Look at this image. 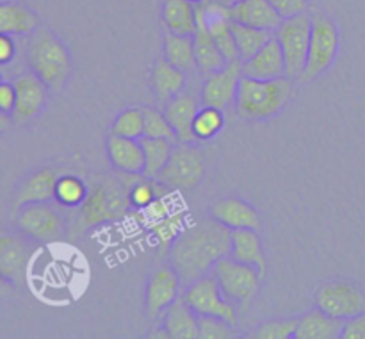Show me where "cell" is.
<instances>
[{"instance_id":"cell-37","label":"cell","mask_w":365,"mask_h":339,"mask_svg":"<svg viewBox=\"0 0 365 339\" xmlns=\"http://www.w3.org/2000/svg\"><path fill=\"white\" fill-rule=\"evenodd\" d=\"M223 125L225 116L221 109L203 106L202 109H198L195 121H192V132H195L198 141H207V139H212L214 136L220 134Z\"/></svg>"},{"instance_id":"cell-14","label":"cell","mask_w":365,"mask_h":339,"mask_svg":"<svg viewBox=\"0 0 365 339\" xmlns=\"http://www.w3.org/2000/svg\"><path fill=\"white\" fill-rule=\"evenodd\" d=\"M27 239L21 232L18 234L0 227V275L11 284H20L25 278L31 260V245Z\"/></svg>"},{"instance_id":"cell-31","label":"cell","mask_w":365,"mask_h":339,"mask_svg":"<svg viewBox=\"0 0 365 339\" xmlns=\"http://www.w3.org/2000/svg\"><path fill=\"white\" fill-rule=\"evenodd\" d=\"M143 150H145V170L143 175L148 178H159L160 171L168 164L175 143L159 138H141Z\"/></svg>"},{"instance_id":"cell-36","label":"cell","mask_w":365,"mask_h":339,"mask_svg":"<svg viewBox=\"0 0 365 339\" xmlns=\"http://www.w3.org/2000/svg\"><path fill=\"white\" fill-rule=\"evenodd\" d=\"M298 318H273L257 325L246 338L250 339H292Z\"/></svg>"},{"instance_id":"cell-47","label":"cell","mask_w":365,"mask_h":339,"mask_svg":"<svg viewBox=\"0 0 365 339\" xmlns=\"http://www.w3.org/2000/svg\"><path fill=\"white\" fill-rule=\"evenodd\" d=\"M148 338H164V339H170V334L166 332V328L160 325V327H155L152 330V334H148Z\"/></svg>"},{"instance_id":"cell-19","label":"cell","mask_w":365,"mask_h":339,"mask_svg":"<svg viewBox=\"0 0 365 339\" xmlns=\"http://www.w3.org/2000/svg\"><path fill=\"white\" fill-rule=\"evenodd\" d=\"M107 156L114 170L120 173H143L145 170V150L141 139L110 134L107 138Z\"/></svg>"},{"instance_id":"cell-3","label":"cell","mask_w":365,"mask_h":339,"mask_svg":"<svg viewBox=\"0 0 365 339\" xmlns=\"http://www.w3.org/2000/svg\"><path fill=\"white\" fill-rule=\"evenodd\" d=\"M31 70L53 91H61L71 71V56L64 43L46 27L31 34L27 46Z\"/></svg>"},{"instance_id":"cell-39","label":"cell","mask_w":365,"mask_h":339,"mask_svg":"<svg viewBox=\"0 0 365 339\" xmlns=\"http://www.w3.org/2000/svg\"><path fill=\"white\" fill-rule=\"evenodd\" d=\"M143 113H145V138H159L178 143L177 134L163 111L155 107H143Z\"/></svg>"},{"instance_id":"cell-7","label":"cell","mask_w":365,"mask_h":339,"mask_svg":"<svg viewBox=\"0 0 365 339\" xmlns=\"http://www.w3.org/2000/svg\"><path fill=\"white\" fill-rule=\"evenodd\" d=\"M314 302L317 309L346 321L365 313V289L353 280L334 278L317 288Z\"/></svg>"},{"instance_id":"cell-41","label":"cell","mask_w":365,"mask_h":339,"mask_svg":"<svg viewBox=\"0 0 365 339\" xmlns=\"http://www.w3.org/2000/svg\"><path fill=\"white\" fill-rule=\"evenodd\" d=\"M274 9L280 13L282 18L294 16V14L305 13L309 7V0H269Z\"/></svg>"},{"instance_id":"cell-12","label":"cell","mask_w":365,"mask_h":339,"mask_svg":"<svg viewBox=\"0 0 365 339\" xmlns=\"http://www.w3.org/2000/svg\"><path fill=\"white\" fill-rule=\"evenodd\" d=\"M13 84L16 89V106L11 116L14 123H29L45 109V103L48 100V86L32 70L18 75Z\"/></svg>"},{"instance_id":"cell-16","label":"cell","mask_w":365,"mask_h":339,"mask_svg":"<svg viewBox=\"0 0 365 339\" xmlns=\"http://www.w3.org/2000/svg\"><path fill=\"white\" fill-rule=\"evenodd\" d=\"M245 77L259 79V81H271V79L287 77V66L282 46L278 39L271 38L262 49L253 54L250 59H245L241 64Z\"/></svg>"},{"instance_id":"cell-50","label":"cell","mask_w":365,"mask_h":339,"mask_svg":"<svg viewBox=\"0 0 365 339\" xmlns=\"http://www.w3.org/2000/svg\"><path fill=\"white\" fill-rule=\"evenodd\" d=\"M0 84H2V74H0Z\"/></svg>"},{"instance_id":"cell-40","label":"cell","mask_w":365,"mask_h":339,"mask_svg":"<svg viewBox=\"0 0 365 339\" xmlns=\"http://www.w3.org/2000/svg\"><path fill=\"white\" fill-rule=\"evenodd\" d=\"M235 327L216 316H198V339H232Z\"/></svg>"},{"instance_id":"cell-6","label":"cell","mask_w":365,"mask_h":339,"mask_svg":"<svg viewBox=\"0 0 365 339\" xmlns=\"http://www.w3.org/2000/svg\"><path fill=\"white\" fill-rule=\"evenodd\" d=\"M310 36H312V14L299 13L282 20L274 31V38L282 46L289 79H299L309 57Z\"/></svg>"},{"instance_id":"cell-5","label":"cell","mask_w":365,"mask_h":339,"mask_svg":"<svg viewBox=\"0 0 365 339\" xmlns=\"http://www.w3.org/2000/svg\"><path fill=\"white\" fill-rule=\"evenodd\" d=\"M341 49V31L328 14L316 11L312 14L309 57L299 81L310 82L331 68Z\"/></svg>"},{"instance_id":"cell-13","label":"cell","mask_w":365,"mask_h":339,"mask_svg":"<svg viewBox=\"0 0 365 339\" xmlns=\"http://www.w3.org/2000/svg\"><path fill=\"white\" fill-rule=\"evenodd\" d=\"M242 61H232L221 70L207 75L202 88V103L207 107H216V109H227L230 103L235 102L237 95L239 81L242 77L241 70Z\"/></svg>"},{"instance_id":"cell-49","label":"cell","mask_w":365,"mask_h":339,"mask_svg":"<svg viewBox=\"0 0 365 339\" xmlns=\"http://www.w3.org/2000/svg\"><path fill=\"white\" fill-rule=\"evenodd\" d=\"M192 4H200V2H203V0H191Z\"/></svg>"},{"instance_id":"cell-38","label":"cell","mask_w":365,"mask_h":339,"mask_svg":"<svg viewBox=\"0 0 365 339\" xmlns=\"http://www.w3.org/2000/svg\"><path fill=\"white\" fill-rule=\"evenodd\" d=\"M178 200L175 198L173 193H168V195H163V196H157L153 202H150L148 206L145 207V209H134V218H138L139 221H141V225H145V227H148V225L155 223V221H160L164 220L166 216H170L173 211H177L178 207Z\"/></svg>"},{"instance_id":"cell-18","label":"cell","mask_w":365,"mask_h":339,"mask_svg":"<svg viewBox=\"0 0 365 339\" xmlns=\"http://www.w3.org/2000/svg\"><path fill=\"white\" fill-rule=\"evenodd\" d=\"M61 173L63 171L57 170V168H41L36 173H32L31 177L25 178L20 184V188L16 189V193H14V213L21 206H25V203L50 202V200H53V195H56V182Z\"/></svg>"},{"instance_id":"cell-45","label":"cell","mask_w":365,"mask_h":339,"mask_svg":"<svg viewBox=\"0 0 365 339\" xmlns=\"http://www.w3.org/2000/svg\"><path fill=\"white\" fill-rule=\"evenodd\" d=\"M13 285L14 284H11V282L7 280V278H4L2 275H0V300L6 298V296L11 295V291H13Z\"/></svg>"},{"instance_id":"cell-32","label":"cell","mask_w":365,"mask_h":339,"mask_svg":"<svg viewBox=\"0 0 365 339\" xmlns=\"http://www.w3.org/2000/svg\"><path fill=\"white\" fill-rule=\"evenodd\" d=\"M232 32H234V39L235 45H237L241 61L250 59L253 54L259 52V50L274 36L273 31L250 27V25L237 24V21H232Z\"/></svg>"},{"instance_id":"cell-2","label":"cell","mask_w":365,"mask_h":339,"mask_svg":"<svg viewBox=\"0 0 365 339\" xmlns=\"http://www.w3.org/2000/svg\"><path fill=\"white\" fill-rule=\"evenodd\" d=\"M292 79L259 81L242 75L235 95V111L246 120L264 121L285 109L292 95Z\"/></svg>"},{"instance_id":"cell-9","label":"cell","mask_w":365,"mask_h":339,"mask_svg":"<svg viewBox=\"0 0 365 339\" xmlns=\"http://www.w3.org/2000/svg\"><path fill=\"white\" fill-rule=\"evenodd\" d=\"M205 173L203 153L195 143H175L168 164L160 171L159 181L173 191L192 189L202 182Z\"/></svg>"},{"instance_id":"cell-23","label":"cell","mask_w":365,"mask_h":339,"mask_svg":"<svg viewBox=\"0 0 365 339\" xmlns=\"http://www.w3.org/2000/svg\"><path fill=\"white\" fill-rule=\"evenodd\" d=\"M342 328L344 320L330 316L316 307L298 318L294 339H337L342 335Z\"/></svg>"},{"instance_id":"cell-1","label":"cell","mask_w":365,"mask_h":339,"mask_svg":"<svg viewBox=\"0 0 365 339\" xmlns=\"http://www.w3.org/2000/svg\"><path fill=\"white\" fill-rule=\"evenodd\" d=\"M232 231L212 218L185 227L170 248V264L180 275L182 285L210 273L214 264L230 255Z\"/></svg>"},{"instance_id":"cell-26","label":"cell","mask_w":365,"mask_h":339,"mask_svg":"<svg viewBox=\"0 0 365 339\" xmlns=\"http://www.w3.org/2000/svg\"><path fill=\"white\" fill-rule=\"evenodd\" d=\"M163 327L170 339H198V314L180 296L164 310Z\"/></svg>"},{"instance_id":"cell-4","label":"cell","mask_w":365,"mask_h":339,"mask_svg":"<svg viewBox=\"0 0 365 339\" xmlns=\"http://www.w3.org/2000/svg\"><path fill=\"white\" fill-rule=\"evenodd\" d=\"M212 275L216 277L223 295L235 305L248 309L250 303L262 288L264 275L255 266L241 263L232 255H225L214 264Z\"/></svg>"},{"instance_id":"cell-46","label":"cell","mask_w":365,"mask_h":339,"mask_svg":"<svg viewBox=\"0 0 365 339\" xmlns=\"http://www.w3.org/2000/svg\"><path fill=\"white\" fill-rule=\"evenodd\" d=\"M11 123H13V116L0 111V134H2V132H6L7 128L11 127Z\"/></svg>"},{"instance_id":"cell-48","label":"cell","mask_w":365,"mask_h":339,"mask_svg":"<svg viewBox=\"0 0 365 339\" xmlns=\"http://www.w3.org/2000/svg\"><path fill=\"white\" fill-rule=\"evenodd\" d=\"M220 2H223L225 6H228V7H232L234 6V4H237V2H241V0H220Z\"/></svg>"},{"instance_id":"cell-28","label":"cell","mask_w":365,"mask_h":339,"mask_svg":"<svg viewBox=\"0 0 365 339\" xmlns=\"http://www.w3.org/2000/svg\"><path fill=\"white\" fill-rule=\"evenodd\" d=\"M160 18L166 31L184 36L195 34L196 13L191 0H164Z\"/></svg>"},{"instance_id":"cell-34","label":"cell","mask_w":365,"mask_h":339,"mask_svg":"<svg viewBox=\"0 0 365 339\" xmlns=\"http://www.w3.org/2000/svg\"><path fill=\"white\" fill-rule=\"evenodd\" d=\"M173 189L168 188L164 182H160L159 178H148L145 175L138 178L134 184L130 186V193H128V198H130V207L132 209H145L150 202L157 198V196H163L171 193Z\"/></svg>"},{"instance_id":"cell-35","label":"cell","mask_w":365,"mask_h":339,"mask_svg":"<svg viewBox=\"0 0 365 339\" xmlns=\"http://www.w3.org/2000/svg\"><path fill=\"white\" fill-rule=\"evenodd\" d=\"M110 134L121 136V138L141 139L145 136V113L143 107H128L121 111L113 121Z\"/></svg>"},{"instance_id":"cell-21","label":"cell","mask_w":365,"mask_h":339,"mask_svg":"<svg viewBox=\"0 0 365 339\" xmlns=\"http://www.w3.org/2000/svg\"><path fill=\"white\" fill-rule=\"evenodd\" d=\"M196 113H198V100L189 93H178L166 103L164 114L173 127L178 143L198 141L192 132V121H195Z\"/></svg>"},{"instance_id":"cell-10","label":"cell","mask_w":365,"mask_h":339,"mask_svg":"<svg viewBox=\"0 0 365 339\" xmlns=\"http://www.w3.org/2000/svg\"><path fill=\"white\" fill-rule=\"evenodd\" d=\"M16 227L25 238L38 243L59 241L66 234L63 216L48 202L25 203L16 211Z\"/></svg>"},{"instance_id":"cell-20","label":"cell","mask_w":365,"mask_h":339,"mask_svg":"<svg viewBox=\"0 0 365 339\" xmlns=\"http://www.w3.org/2000/svg\"><path fill=\"white\" fill-rule=\"evenodd\" d=\"M230 18L237 24L273 32L284 20L269 0H241L230 7Z\"/></svg>"},{"instance_id":"cell-25","label":"cell","mask_w":365,"mask_h":339,"mask_svg":"<svg viewBox=\"0 0 365 339\" xmlns=\"http://www.w3.org/2000/svg\"><path fill=\"white\" fill-rule=\"evenodd\" d=\"M230 255L241 263L255 266L266 277L267 266L259 231H255V228H235V231H232Z\"/></svg>"},{"instance_id":"cell-27","label":"cell","mask_w":365,"mask_h":339,"mask_svg":"<svg viewBox=\"0 0 365 339\" xmlns=\"http://www.w3.org/2000/svg\"><path fill=\"white\" fill-rule=\"evenodd\" d=\"M192 43H195L196 70L200 74H214V71L221 70V68L228 64V61L225 59V56L217 49L212 36H210V32L207 31V27L202 21H196V31L192 34Z\"/></svg>"},{"instance_id":"cell-30","label":"cell","mask_w":365,"mask_h":339,"mask_svg":"<svg viewBox=\"0 0 365 339\" xmlns=\"http://www.w3.org/2000/svg\"><path fill=\"white\" fill-rule=\"evenodd\" d=\"M189 225V213L185 207H178L177 211L166 216L164 220L155 221V223L148 225V232L152 238L155 239L157 246H159V253L170 252L171 245L177 241L178 236L185 231Z\"/></svg>"},{"instance_id":"cell-44","label":"cell","mask_w":365,"mask_h":339,"mask_svg":"<svg viewBox=\"0 0 365 339\" xmlns=\"http://www.w3.org/2000/svg\"><path fill=\"white\" fill-rule=\"evenodd\" d=\"M16 56V45L13 36L0 34V64H7Z\"/></svg>"},{"instance_id":"cell-24","label":"cell","mask_w":365,"mask_h":339,"mask_svg":"<svg viewBox=\"0 0 365 339\" xmlns=\"http://www.w3.org/2000/svg\"><path fill=\"white\" fill-rule=\"evenodd\" d=\"M39 27V16L36 11L14 0L0 2V34L27 36Z\"/></svg>"},{"instance_id":"cell-33","label":"cell","mask_w":365,"mask_h":339,"mask_svg":"<svg viewBox=\"0 0 365 339\" xmlns=\"http://www.w3.org/2000/svg\"><path fill=\"white\" fill-rule=\"evenodd\" d=\"M88 186L77 175L61 173L56 182V195H53V200L63 207H81L86 196H88Z\"/></svg>"},{"instance_id":"cell-11","label":"cell","mask_w":365,"mask_h":339,"mask_svg":"<svg viewBox=\"0 0 365 339\" xmlns=\"http://www.w3.org/2000/svg\"><path fill=\"white\" fill-rule=\"evenodd\" d=\"M182 280L173 266H159L150 271L146 282V316L155 321L164 314V310L180 298Z\"/></svg>"},{"instance_id":"cell-42","label":"cell","mask_w":365,"mask_h":339,"mask_svg":"<svg viewBox=\"0 0 365 339\" xmlns=\"http://www.w3.org/2000/svg\"><path fill=\"white\" fill-rule=\"evenodd\" d=\"M342 339H365V313L344 321Z\"/></svg>"},{"instance_id":"cell-22","label":"cell","mask_w":365,"mask_h":339,"mask_svg":"<svg viewBox=\"0 0 365 339\" xmlns=\"http://www.w3.org/2000/svg\"><path fill=\"white\" fill-rule=\"evenodd\" d=\"M152 93L160 103H168L173 96L184 91L187 84V74L180 68L173 66L166 59H157L153 63L152 75H150Z\"/></svg>"},{"instance_id":"cell-29","label":"cell","mask_w":365,"mask_h":339,"mask_svg":"<svg viewBox=\"0 0 365 339\" xmlns=\"http://www.w3.org/2000/svg\"><path fill=\"white\" fill-rule=\"evenodd\" d=\"M164 59L173 66L180 68L185 74H191L196 70V57H195V43L192 36L175 34V32L166 31L164 34Z\"/></svg>"},{"instance_id":"cell-15","label":"cell","mask_w":365,"mask_h":339,"mask_svg":"<svg viewBox=\"0 0 365 339\" xmlns=\"http://www.w3.org/2000/svg\"><path fill=\"white\" fill-rule=\"evenodd\" d=\"M209 216L212 220L220 221L221 225L228 227L230 231H235V228H255V231H260V225H262L259 211L252 203L237 198V196L217 198L209 207Z\"/></svg>"},{"instance_id":"cell-17","label":"cell","mask_w":365,"mask_h":339,"mask_svg":"<svg viewBox=\"0 0 365 339\" xmlns=\"http://www.w3.org/2000/svg\"><path fill=\"white\" fill-rule=\"evenodd\" d=\"M114 220H120V216H118L113 211V207H110L106 195V188H103V184L100 182V184H95L89 188L88 196H86V200L82 202V206L78 207L73 232L77 234V232L88 231V228L98 227V225L109 223V221Z\"/></svg>"},{"instance_id":"cell-43","label":"cell","mask_w":365,"mask_h":339,"mask_svg":"<svg viewBox=\"0 0 365 339\" xmlns=\"http://www.w3.org/2000/svg\"><path fill=\"white\" fill-rule=\"evenodd\" d=\"M16 106V89L13 82H4L0 84V111L6 114H13Z\"/></svg>"},{"instance_id":"cell-8","label":"cell","mask_w":365,"mask_h":339,"mask_svg":"<svg viewBox=\"0 0 365 339\" xmlns=\"http://www.w3.org/2000/svg\"><path fill=\"white\" fill-rule=\"evenodd\" d=\"M182 298H184V302L198 316H216L228 321L234 327L237 325V309H235V303H232L223 295L212 271L185 285V291L182 295Z\"/></svg>"}]
</instances>
